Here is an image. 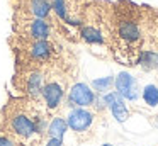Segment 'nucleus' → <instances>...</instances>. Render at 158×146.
<instances>
[{"label": "nucleus", "mask_w": 158, "mask_h": 146, "mask_svg": "<svg viewBox=\"0 0 158 146\" xmlns=\"http://www.w3.org/2000/svg\"><path fill=\"white\" fill-rule=\"evenodd\" d=\"M102 98H104L106 107L110 109V112H112L114 119H116L117 122H126L127 119H129V109H127L124 98L121 97L116 90H114V92H107Z\"/></svg>", "instance_id": "obj_11"}, {"label": "nucleus", "mask_w": 158, "mask_h": 146, "mask_svg": "<svg viewBox=\"0 0 158 146\" xmlns=\"http://www.w3.org/2000/svg\"><path fill=\"white\" fill-rule=\"evenodd\" d=\"M138 65L143 68L144 71H151V70H158V56L156 51L151 49H143L139 54V60H138Z\"/></svg>", "instance_id": "obj_13"}, {"label": "nucleus", "mask_w": 158, "mask_h": 146, "mask_svg": "<svg viewBox=\"0 0 158 146\" xmlns=\"http://www.w3.org/2000/svg\"><path fill=\"white\" fill-rule=\"evenodd\" d=\"M114 85V78L112 77H104V78H97L92 81V87L97 94H107V90H110V87Z\"/></svg>", "instance_id": "obj_15"}, {"label": "nucleus", "mask_w": 158, "mask_h": 146, "mask_svg": "<svg viewBox=\"0 0 158 146\" xmlns=\"http://www.w3.org/2000/svg\"><path fill=\"white\" fill-rule=\"evenodd\" d=\"M46 146H63V141L61 139H55V138H48Z\"/></svg>", "instance_id": "obj_17"}, {"label": "nucleus", "mask_w": 158, "mask_h": 146, "mask_svg": "<svg viewBox=\"0 0 158 146\" xmlns=\"http://www.w3.org/2000/svg\"><path fill=\"white\" fill-rule=\"evenodd\" d=\"M143 100L150 107H156L158 105V87L156 85L150 83L143 88Z\"/></svg>", "instance_id": "obj_14"}, {"label": "nucleus", "mask_w": 158, "mask_h": 146, "mask_svg": "<svg viewBox=\"0 0 158 146\" xmlns=\"http://www.w3.org/2000/svg\"><path fill=\"white\" fill-rule=\"evenodd\" d=\"M102 146H112V144H102Z\"/></svg>", "instance_id": "obj_19"}, {"label": "nucleus", "mask_w": 158, "mask_h": 146, "mask_svg": "<svg viewBox=\"0 0 158 146\" xmlns=\"http://www.w3.org/2000/svg\"><path fill=\"white\" fill-rule=\"evenodd\" d=\"M66 129H68L66 119L61 117V115H55V117H53L51 121L48 122L46 134H48V138H55V139H61V141H63Z\"/></svg>", "instance_id": "obj_12"}, {"label": "nucleus", "mask_w": 158, "mask_h": 146, "mask_svg": "<svg viewBox=\"0 0 158 146\" xmlns=\"http://www.w3.org/2000/svg\"><path fill=\"white\" fill-rule=\"evenodd\" d=\"M0 146H17V144H15V141H12L7 134L0 132Z\"/></svg>", "instance_id": "obj_16"}, {"label": "nucleus", "mask_w": 158, "mask_h": 146, "mask_svg": "<svg viewBox=\"0 0 158 146\" xmlns=\"http://www.w3.org/2000/svg\"><path fill=\"white\" fill-rule=\"evenodd\" d=\"M12 48L15 54V70L49 68L60 61H65V49L60 46L58 41H34L12 36Z\"/></svg>", "instance_id": "obj_3"}, {"label": "nucleus", "mask_w": 158, "mask_h": 146, "mask_svg": "<svg viewBox=\"0 0 158 146\" xmlns=\"http://www.w3.org/2000/svg\"><path fill=\"white\" fill-rule=\"evenodd\" d=\"M44 104L29 97H10L2 109V132L19 146H36L43 141L48 127Z\"/></svg>", "instance_id": "obj_2"}, {"label": "nucleus", "mask_w": 158, "mask_h": 146, "mask_svg": "<svg viewBox=\"0 0 158 146\" xmlns=\"http://www.w3.org/2000/svg\"><path fill=\"white\" fill-rule=\"evenodd\" d=\"M12 32L14 36L22 39H46V41H58L61 36V31L56 24H53L48 19H39V17L29 15H12Z\"/></svg>", "instance_id": "obj_4"}, {"label": "nucleus", "mask_w": 158, "mask_h": 146, "mask_svg": "<svg viewBox=\"0 0 158 146\" xmlns=\"http://www.w3.org/2000/svg\"><path fill=\"white\" fill-rule=\"evenodd\" d=\"M150 121H151V124H153L155 127L158 129V114H156V115H151V119H150Z\"/></svg>", "instance_id": "obj_18"}, {"label": "nucleus", "mask_w": 158, "mask_h": 146, "mask_svg": "<svg viewBox=\"0 0 158 146\" xmlns=\"http://www.w3.org/2000/svg\"><path fill=\"white\" fill-rule=\"evenodd\" d=\"M107 46L114 60L126 66H136L144 46V7L129 0L106 7Z\"/></svg>", "instance_id": "obj_1"}, {"label": "nucleus", "mask_w": 158, "mask_h": 146, "mask_svg": "<svg viewBox=\"0 0 158 146\" xmlns=\"http://www.w3.org/2000/svg\"><path fill=\"white\" fill-rule=\"evenodd\" d=\"M97 94L89 87L87 83H78L72 85L68 92V97H66V104L68 107H92L94 100H95Z\"/></svg>", "instance_id": "obj_9"}, {"label": "nucleus", "mask_w": 158, "mask_h": 146, "mask_svg": "<svg viewBox=\"0 0 158 146\" xmlns=\"http://www.w3.org/2000/svg\"><path fill=\"white\" fill-rule=\"evenodd\" d=\"M10 2H12V7H14V14L48 19L58 26V29L61 31V36L72 39V32L56 19L55 12H53V0H10Z\"/></svg>", "instance_id": "obj_6"}, {"label": "nucleus", "mask_w": 158, "mask_h": 146, "mask_svg": "<svg viewBox=\"0 0 158 146\" xmlns=\"http://www.w3.org/2000/svg\"><path fill=\"white\" fill-rule=\"evenodd\" d=\"M90 2L92 0H53V12L66 29L78 27Z\"/></svg>", "instance_id": "obj_7"}, {"label": "nucleus", "mask_w": 158, "mask_h": 146, "mask_svg": "<svg viewBox=\"0 0 158 146\" xmlns=\"http://www.w3.org/2000/svg\"><path fill=\"white\" fill-rule=\"evenodd\" d=\"M114 87H116V92L121 95L123 98L131 102H136L139 98V83L138 80L129 75L127 71H121L116 78H114Z\"/></svg>", "instance_id": "obj_10"}, {"label": "nucleus", "mask_w": 158, "mask_h": 146, "mask_svg": "<svg viewBox=\"0 0 158 146\" xmlns=\"http://www.w3.org/2000/svg\"><path fill=\"white\" fill-rule=\"evenodd\" d=\"M95 122V112L89 111L87 107H73L70 114L66 115L68 127L78 136L80 139H85L87 134H90Z\"/></svg>", "instance_id": "obj_8"}, {"label": "nucleus", "mask_w": 158, "mask_h": 146, "mask_svg": "<svg viewBox=\"0 0 158 146\" xmlns=\"http://www.w3.org/2000/svg\"><path fill=\"white\" fill-rule=\"evenodd\" d=\"M51 68V66H49ZM49 68H31V70H15L12 78L14 88L24 97L41 102V92L46 81Z\"/></svg>", "instance_id": "obj_5"}, {"label": "nucleus", "mask_w": 158, "mask_h": 146, "mask_svg": "<svg viewBox=\"0 0 158 146\" xmlns=\"http://www.w3.org/2000/svg\"><path fill=\"white\" fill-rule=\"evenodd\" d=\"M156 56H158V51H156Z\"/></svg>", "instance_id": "obj_20"}]
</instances>
